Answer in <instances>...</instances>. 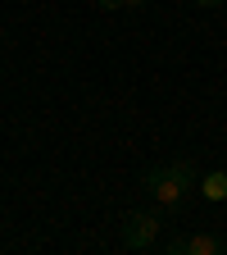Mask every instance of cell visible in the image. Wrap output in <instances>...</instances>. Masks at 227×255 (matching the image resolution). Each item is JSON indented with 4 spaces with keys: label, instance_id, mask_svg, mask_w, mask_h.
Instances as JSON below:
<instances>
[{
    "label": "cell",
    "instance_id": "obj_1",
    "mask_svg": "<svg viewBox=\"0 0 227 255\" xmlns=\"http://www.w3.org/2000/svg\"><path fill=\"white\" fill-rule=\"evenodd\" d=\"M141 187L159 205H182V196L196 187V164L191 159H173V164H159V169H146Z\"/></svg>",
    "mask_w": 227,
    "mask_h": 255
},
{
    "label": "cell",
    "instance_id": "obj_2",
    "mask_svg": "<svg viewBox=\"0 0 227 255\" xmlns=\"http://www.w3.org/2000/svg\"><path fill=\"white\" fill-rule=\"evenodd\" d=\"M159 228H164V214H154V210H132L123 223H118V237L127 251H150L159 242Z\"/></svg>",
    "mask_w": 227,
    "mask_h": 255
},
{
    "label": "cell",
    "instance_id": "obj_3",
    "mask_svg": "<svg viewBox=\"0 0 227 255\" xmlns=\"http://www.w3.org/2000/svg\"><path fill=\"white\" fill-rule=\"evenodd\" d=\"M200 196L205 201H227V173L223 169H214V173L200 178Z\"/></svg>",
    "mask_w": 227,
    "mask_h": 255
},
{
    "label": "cell",
    "instance_id": "obj_4",
    "mask_svg": "<svg viewBox=\"0 0 227 255\" xmlns=\"http://www.w3.org/2000/svg\"><path fill=\"white\" fill-rule=\"evenodd\" d=\"M186 255H223V237H214V233L186 237Z\"/></svg>",
    "mask_w": 227,
    "mask_h": 255
},
{
    "label": "cell",
    "instance_id": "obj_5",
    "mask_svg": "<svg viewBox=\"0 0 227 255\" xmlns=\"http://www.w3.org/2000/svg\"><path fill=\"white\" fill-rule=\"evenodd\" d=\"M100 9H123V0H95Z\"/></svg>",
    "mask_w": 227,
    "mask_h": 255
},
{
    "label": "cell",
    "instance_id": "obj_6",
    "mask_svg": "<svg viewBox=\"0 0 227 255\" xmlns=\"http://www.w3.org/2000/svg\"><path fill=\"white\" fill-rule=\"evenodd\" d=\"M191 5H200V9H214V5H223V0H191Z\"/></svg>",
    "mask_w": 227,
    "mask_h": 255
},
{
    "label": "cell",
    "instance_id": "obj_7",
    "mask_svg": "<svg viewBox=\"0 0 227 255\" xmlns=\"http://www.w3.org/2000/svg\"><path fill=\"white\" fill-rule=\"evenodd\" d=\"M132 5H150V0H123V9H132Z\"/></svg>",
    "mask_w": 227,
    "mask_h": 255
}]
</instances>
